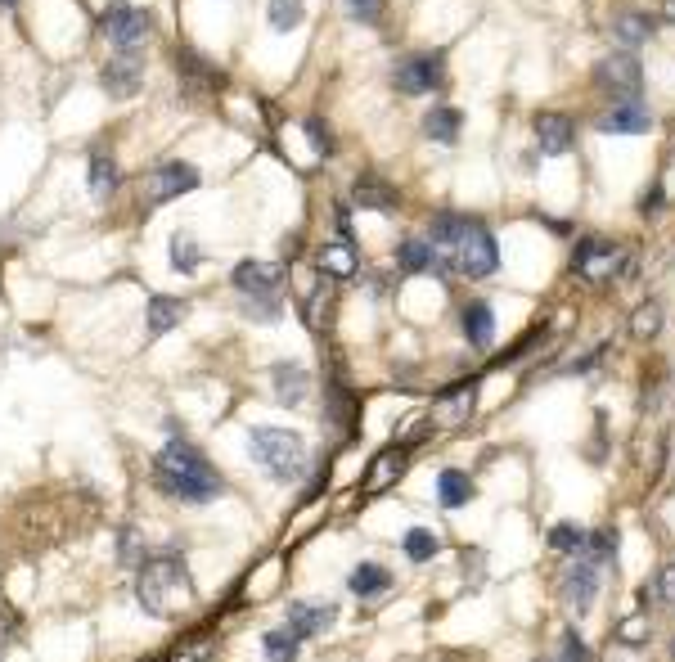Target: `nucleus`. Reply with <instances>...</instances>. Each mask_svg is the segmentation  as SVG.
<instances>
[{"label": "nucleus", "instance_id": "c85d7f7f", "mask_svg": "<svg viewBox=\"0 0 675 662\" xmlns=\"http://www.w3.org/2000/svg\"><path fill=\"white\" fill-rule=\"evenodd\" d=\"M198 266H203V248H198V239L189 235V230H176V235H171V271L194 275Z\"/></svg>", "mask_w": 675, "mask_h": 662}, {"label": "nucleus", "instance_id": "473e14b6", "mask_svg": "<svg viewBox=\"0 0 675 662\" xmlns=\"http://www.w3.org/2000/svg\"><path fill=\"white\" fill-rule=\"evenodd\" d=\"M270 28H279V32H288V28H297V23L306 19V5L302 0H270Z\"/></svg>", "mask_w": 675, "mask_h": 662}, {"label": "nucleus", "instance_id": "4be33fe9", "mask_svg": "<svg viewBox=\"0 0 675 662\" xmlns=\"http://www.w3.org/2000/svg\"><path fill=\"white\" fill-rule=\"evenodd\" d=\"M477 406V383H459V388L441 392L437 397V419H446V424H464L468 415H473Z\"/></svg>", "mask_w": 675, "mask_h": 662}, {"label": "nucleus", "instance_id": "39448f33", "mask_svg": "<svg viewBox=\"0 0 675 662\" xmlns=\"http://www.w3.org/2000/svg\"><path fill=\"white\" fill-rule=\"evenodd\" d=\"M279 280L284 271L270 262H239L234 266V289L248 302V311L257 320H275L279 316Z\"/></svg>", "mask_w": 675, "mask_h": 662}, {"label": "nucleus", "instance_id": "f03ea898", "mask_svg": "<svg viewBox=\"0 0 675 662\" xmlns=\"http://www.w3.org/2000/svg\"><path fill=\"white\" fill-rule=\"evenodd\" d=\"M153 487L162 491V496L171 500H185V505H203V500L221 496V473L212 469V460H207L198 446H189L185 437H171L167 446L158 451V460H153Z\"/></svg>", "mask_w": 675, "mask_h": 662}, {"label": "nucleus", "instance_id": "c756f323", "mask_svg": "<svg viewBox=\"0 0 675 662\" xmlns=\"http://www.w3.org/2000/svg\"><path fill=\"white\" fill-rule=\"evenodd\" d=\"M117 176H122V172H117V163H113L108 154H95V158H90V194H95L99 203H104L108 194L117 190Z\"/></svg>", "mask_w": 675, "mask_h": 662}, {"label": "nucleus", "instance_id": "e433bc0d", "mask_svg": "<svg viewBox=\"0 0 675 662\" xmlns=\"http://www.w3.org/2000/svg\"><path fill=\"white\" fill-rule=\"evenodd\" d=\"M581 550H594V559H617V532H594V536H585V545Z\"/></svg>", "mask_w": 675, "mask_h": 662}, {"label": "nucleus", "instance_id": "72a5a7b5", "mask_svg": "<svg viewBox=\"0 0 675 662\" xmlns=\"http://www.w3.org/2000/svg\"><path fill=\"white\" fill-rule=\"evenodd\" d=\"M657 329H662V307H657V302H644V307L630 316V334L635 338H657Z\"/></svg>", "mask_w": 675, "mask_h": 662}, {"label": "nucleus", "instance_id": "9d476101", "mask_svg": "<svg viewBox=\"0 0 675 662\" xmlns=\"http://www.w3.org/2000/svg\"><path fill=\"white\" fill-rule=\"evenodd\" d=\"M441 82H446V59L441 55H410V59H401L392 73V86L401 95H428V91H437Z\"/></svg>", "mask_w": 675, "mask_h": 662}, {"label": "nucleus", "instance_id": "a878e982", "mask_svg": "<svg viewBox=\"0 0 675 662\" xmlns=\"http://www.w3.org/2000/svg\"><path fill=\"white\" fill-rule=\"evenodd\" d=\"M437 496H441V505L446 509H459V505L473 500V482H468L464 469H441L437 473Z\"/></svg>", "mask_w": 675, "mask_h": 662}, {"label": "nucleus", "instance_id": "7c9ffc66", "mask_svg": "<svg viewBox=\"0 0 675 662\" xmlns=\"http://www.w3.org/2000/svg\"><path fill=\"white\" fill-rule=\"evenodd\" d=\"M401 550H405V559H410V563H428L432 554L441 550V536L428 532V527H410V532H405V541H401Z\"/></svg>", "mask_w": 675, "mask_h": 662}, {"label": "nucleus", "instance_id": "6ab92c4d", "mask_svg": "<svg viewBox=\"0 0 675 662\" xmlns=\"http://www.w3.org/2000/svg\"><path fill=\"white\" fill-rule=\"evenodd\" d=\"M347 590L356 599H374V595H387V590H392V572L383 568V563H356V568H351V577H347Z\"/></svg>", "mask_w": 675, "mask_h": 662}, {"label": "nucleus", "instance_id": "ddd939ff", "mask_svg": "<svg viewBox=\"0 0 675 662\" xmlns=\"http://www.w3.org/2000/svg\"><path fill=\"white\" fill-rule=\"evenodd\" d=\"M531 131H536V149L545 158H563V154H572V145H576V127L563 113H536Z\"/></svg>", "mask_w": 675, "mask_h": 662}, {"label": "nucleus", "instance_id": "49530a36", "mask_svg": "<svg viewBox=\"0 0 675 662\" xmlns=\"http://www.w3.org/2000/svg\"><path fill=\"white\" fill-rule=\"evenodd\" d=\"M671 658H675V644H671Z\"/></svg>", "mask_w": 675, "mask_h": 662}, {"label": "nucleus", "instance_id": "9b49d317", "mask_svg": "<svg viewBox=\"0 0 675 662\" xmlns=\"http://www.w3.org/2000/svg\"><path fill=\"white\" fill-rule=\"evenodd\" d=\"M558 590H563L567 608H572L576 617L585 613V608L594 604V595H599V568H594L590 559H576L563 568V581H558Z\"/></svg>", "mask_w": 675, "mask_h": 662}, {"label": "nucleus", "instance_id": "a211bd4d", "mask_svg": "<svg viewBox=\"0 0 675 662\" xmlns=\"http://www.w3.org/2000/svg\"><path fill=\"white\" fill-rule=\"evenodd\" d=\"M459 329H464V338L473 347H491V338H495V311H491V302H468V307L459 311Z\"/></svg>", "mask_w": 675, "mask_h": 662}, {"label": "nucleus", "instance_id": "393cba45", "mask_svg": "<svg viewBox=\"0 0 675 662\" xmlns=\"http://www.w3.org/2000/svg\"><path fill=\"white\" fill-rule=\"evenodd\" d=\"M423 131H428L432 145H455L459 140V109H450V104L428 109L423 113Z\"/></svg>", "mask_w": 675, "mask_h": 662}, {"label": "nucleus", "instance_id": "c9c22d12", "mask_svg": "<svg viewBox=\"0 0 675 662\" xmlns=\"http://www.w3.org/2000/svg\"><path fill=\"white\" fill-rule=\"evenodd\" d=\"M383 5L387 0H342L347 19H356V23H378L383 19Z\"/></svg>", "mask_w": 675, "mask_h": 662}, {"label": "nucleus", "instance_id": "f257e3e1", "mask_svg": "<svg viewBox=\"0 0 675 662\" xmlns=\"http://www.w3.org/2000/svg\"><path fill=\"white\" fill-rule=\"evenodd\" d=\"M428 244L437 253V262H450L459 275L468 280H486V275L500 266V248L495 235L473 217H459V212H441L428 226Z\"/></svg>", "mask_w": 675, "mask_h": 662}, {"label": "nucleus", "instance_id": "412c9836", "mask_svg": "<svg viewBox=\"0 0 675 662\" xmlns=\"http://www.w3.org/2000/svg\"><path fill=\"white\" fill-rule=\"evenodd\" d=\"M180 82L194 86V91H189V100H203L212 86H221V77H216V68L207 64V59H198L194 50H185V55H180Z\"/></svg>", "mask_w": 675, "mask_h": 662}, {"label": "nucleus", "instance_id": "4468645a", "mask_svg": "<svg viewBox=\"0 0 675 662\" xmlns=\"http://www.w3.org/2000/svg\"><path fill=\"white\" fill-rule=\"evenodd\" d=\"M338 617V604H311V599H293L288 604V631L311 640V635H324Z\"/></svg>", "mask_w": 675, "mask_h": 662}, {"label": "nucleus", "instance_id": "f704fd0d", "mask_svg": "<svg viewBox=\"0 0 675 662\" xmlns=\"http://www.w3.org/2000/svg\"><path fill=\"white\" fill-rule=\"evenodd\" d=\"M549 545H554L558 554H576L585 545V532L576 523H554L549 527Z\"/></svg>", "mask_w": 675, "mask_h": 662}, {"label": "nucleus", "instance_id": "5701e85b", "mask_svg": "<svg viewBox=\"0 0 675 662\" xmlns=\"http://www.w3.org/2000/svg\"><path fill=\"white\" fill-rule=\"evenodd\" d=\"M315 266H320L324 275H333V280H347V275H356L360 257H356V248H351L347 239H338V244H324V248H320Z\"/></svg>", "mask_w": 675, "mask_h": 662}, {"label": "nucleus", "instance_id": "b1692460", "mask_svg": "<svg viewBox=\"0 0 675 662\" xmlns=\"http://www.w3.org/2000/svg\"><path fill=\"white\" fill-rule=\"evenodd\" d=\"M180 320H185V302L180 298H162V293L158 298H149V320H144V325H149V338L171 334Z\"/></svg>", "mask_w": 675, "mask_h": 662}, {"label": "nucleus", "instance_id": "bb28decb", "mask_svg": "<svg viewBox=\"0 0 675 662\" xmlns=\"http://www.w3.org/2000/svg\"><path fill=\"white\" fill-rule=\"evenodd\" d=\"M396 266L410 275H423L437 266V253H432L428 239H401V248H396Z\"/></svg>", "mask_w": 675, "mask_h": 662}, {"label": "nucleus", "instance_id": "c03bdc74", "mask_svg": "<svg viewBox=\"0 0 675 662\" xmlns=\"http://www.w3.org/2000/svg\"><path fill=\"white\" fill-rule=\"evenodd\" d=\"M0 5H5V10H9V5H18V0H0Z\"/></svg>", "mask_w": 675, "mask_h": 662}, {"label": "nucleus", "instance_id": "aec40b11", "mask_svg": "<svg viewBox=\"0 0 675 662\" xmlns=\"http://www.w3.org/2000/svg\"><path fill=\"white\" fill-rule=\"evenodd\" d=\"M401 473H405V451H383L374 464H369V473H365V482H360V491H365V496H378V491L392 487Z\"/></svg>", "mask_w": 675, "mask_h": 662}, {"label": "nucleus", "instance_id": "0eeeda50", "mask_svg": "<svg viewBox=\"0 0 675 662\" xmlns=\"http://www.w3.org/2000/svg\"><path fill=\"white\" fill-rule=\"evenodd\" d=\"M198 185H203V176H198V167H194V163H162L158 172L144 176L140 203H144V208H158V203L180 199V194L198 190Z\"/></svg>", "mask_w": 675, "mask_h": 662}, {"label": "nucleus", "instance_id": "58836bf2", "mask_svg": "<svg viewBox=\"0 0 675 662\" xmlns=\"http://www.w3.org/2000/svg\"><path fill=\"white\" fill-rule=\"evenodd\" d=\"M617 635L626 644H639V640H648V617H626V622L617 626Z\"/></svg>", "mask_w": 675, "mask_h": 662}, {"label": "nucleus", "instance_id": "4c0bfd02", "mask_svg": "<svg viewBox=\"0 0 675 662\" xmlns=\"http://www.w3.org/2000/svg\"><path fill=\"white\" fill-rule=\"evenodd\" d=\"M306 136H311V149H315V154H333V131L320 127V118L306 122Z\"/></svg>", "mask_w": 675, "mask_h": 662}, {"label": "nucleus", "instance_id": "7ed1b4c3", "mask_svg": "<svg viewBox=\"0 0 675 662\" xmlns=\"http://www.w3.org/2000/svg\"><path fill=\"white\" fill-rule=\"evenodd\" d=\"M194 586H189V568L176 550H158L140 563L135 572V599L149 617H176L180 604H189Z\"/></svg>", "mask_w": 675, "mask_h": 662}, {"label": "nucleus", "instance_id": "f3484780", "mask_svg": "<svg viewBox=\"0 0 675 662\" xmlns=\"http://www.w3.org/2000/svg\"><path fill=\"white\" fill-rule=\"evenodd\" d=\"M351 199L360 203V208L369 212H396V190L383 181V176H356V185H351Z\"/></svg>", "mask_w": 675, "mask_h": 662}, {"label": "nucleus", "instance_id": "ea45409f", "mask_svg": "<svg viewBox=\"0 0 675 662\" xmlns=\"http://www.w3.org/2000/svg\"><path fill=\"white\" fill-rule=\"evenodd\" d=\"M563 658L567 662H585V658H590V649H585V640L576 631H563Z\"/></svg>", "mask_w": 675, "mask_h": 662}, {"label": "nucleus", "instance_id": "2eb2a0df", "mask_svg": "<svg viewBox=\"0 0 675 662\" xmlns=\"http://www.w3.org/2000/svg\"><path fill=\"white\" fill-rule=\"evenodd\" d=\"M599 131L603 136H644V131H653V113H648L644 104L626 100V104H617V109L603 113Z\"/></svg>", "mask_w": 675, "mask_h": 662}, {"label": "nucleus", "instance_id": "37998d69", "mask_svg": "<svg viewBox=\"0 0 675 662\" xmlns=\"http://www.w3.org/2000/svg\"><path fill=\"white\" fill-rule=\"evenodd\" d=\"M662 14H666V19L675 23V0H666V5H662Z\"/></svg>", "mask_w": 675, "mask_h": 662}, {"label": "nucleus", "instance_id": "a18cd8bd", "mask_svg": "<svg viewBox=\"0 0 675 662\" xmlns=\"http://www.w3.org/2000/svg\"><path fill=\"white\" fill-rule=\"evenodd\" d=\"M153 662H167V658H153Z\"/></svg>", "mask_w": 675, "mask_h": 662}, {"label": "nucleus", "instance_id": "f8f14e48", "mask_svg": "<svg viewBox=\"0 0 675 662\" xmlns=\"http://www.w3.org/2000/svg\"><path fill=\"white\" fill-rule=\"evenodd\" d=\"M140 82H144L140 50H117V59L104 64V91L113 95V100H131V95L140 91Z\"/></svg>", "mask_w": 675, "mask_h": 662}, {"label": "nucleus", "instance_id": "423d86ee", "mask_svg": "<svg viewBox=\"0 0 675 662\" xmlns=\"http://www.w3.org/2000/svg\"><path fill=\"white\" fill-rule=\"evenodd\" d=\"M95 28L113 50H140L153 32V19L140 10V5H108V10L99 14Z\"/></svg>", "mask_w": 675, "mask_h": 662}, {"label": "nucleus", "instance_id": "a19ab883", "mask_svg": "<svg viewBox=\"0 0 675 662\" xmlns=\"http://www.w3.org/2000/svg\"><path fill=\"white\" fill-rule=\"evenodd\" d=\"M212 658V644L207 640H198V644H189V649H180L176 658H167V662H207Z\"/></svg>", "mask_w": 675, "mask_h": 662}, {"label": "nucleus", "instance_id": "79ce46f5", "mask_svg": "<svg viewBox=\"0 0 675 662\" xmlns=\"http://www.w3.org/2000/svg\"><path fill=\"white\" fill-rule=\"evenodd\" d=\"M657 595H662L666 604H675V563H666V568L657 572Z\"/></svg>", "mask_w": 675, "mask_h": 662}, {"label": "nucleus", "instance_id": "1a4fd4ad", "mask_svg": "<svg viewBox=\"0 0 675 662\" xmlns=\"http://www.w3.org/2000/svg\"><path fill=\"white\" fill-rule=\"evenodd\" d=\"M626 266V253H621L617 244H608V239H581L576 244V257H572V271L581 275L585 284H603L612 280V275Z\"/></svg>", "mask_w": 675, "mask_h": 662}, {"label": "nucleus", "instance_id": "2f4dec72", "mask_svg": "<svg viewBox=\"0 0 675 662\" xmlns=\"http://www.w3.org/2000/svg\"><path fill=\"white\" fill-rule=\"evenodd\" d=\"M261 649H266V658H270V662H297V649H302V635H293L288 626H279V631H266Z\"/></svg>", "mask_w": 675, "mask_h": 662}, {"label": "nucleus", "instance_id": "6e6552de", "mask_svg": "<svg viewBox=\"0 0 675 662\" xmlns=\"http://www.w3.org/2000/svg\"><path fill=\"white\" fill-rule=\"evenodd\" d=\"M594 82H599L612 100H635L639 86H644V68H639V59L630 55V50H617V55L594 64Z\"/></svg>", "mask_w": 675, "mask_h": 662}, {"label": "nucleus", "instance_id": "dca6fc26", "mask_svg": "<svg viewBox=\"0 0 675 662\" xmlns=\"http://www.w3.org/2000/svg\"><path fill=\"white\" fill-rule=\"evenodd\" d=\"M270 383H275L279 406H302L306 392H311V374H306L297 361H279L275 370H270Z\"/></svg>", "mask_w": 675, "mask_h": 662}, {"label": "nucleus", "instance_id": "20e7f679", "mask_svg": "<svg viewBox=\"0 0 675 662\" xmlns=\"http://www.w3.org/2000/svg\"><path fill=\"white\" fill-rule=\"evenodd\" d=\"M248 455L270 473L275 482H293L306 469V442L293 428H252Z\"/></svg>", "mask_w": 675, "mask_h": 662}, {"label": "nucleus", "instance_id": "cd10ccee", "mask_svg": "<svg viewBox=\"0 0 675 662\" xmlns=\"http://www.w3.org/2000/svg\"><path fill=\"white\" fill-rule=\"evenodd\" d=\"M653 28L657 23L648 19V14H617V19H612V37H617L621 46H630V50L644 46V41L653 37Z\"/></svg>", "mask_w": 675, "mask_h": 662}]
</instances>
